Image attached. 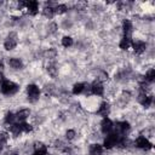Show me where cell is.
Listing matches in <instances>:
<instances>
[{
    "mask_svg": "<svg viewBox=\"0 0 155 155\" xmlns=\"http://www.w3.org/2000/svg\"><path fill=\"white\" fill-rule=\"evenodd\" d=\"M46 71H47V74H48L51 78H56V76L58 75V68H57V65H56L54 63H52V62H50V63L47 64Z\"/></svg>",
    "mask_w": 155,
    "mask_h": 155,
    "instance_id": "21",
    "label": "cell"
},
{
    "mask_svg": "<svg viewBox=\"0 0 155 155\" xmlns=\"http://www.w3.org/2000/svg\"><path fill=\"white\" fill-rule=\"evenodd\" d=\"M96 113H97V115L101 116L102 119H103V117H108V116L110 115V113H111V104H110V102H109V101H103V102H101V103L98 104V108H97Z\"/></svg>",
    "mask_w": 155,
    "mask_h": 155,
    "instance_id": "9",
    "label": "cell"
},
{
    "mask_svg": "<svg viewBox=\"0 0 155 155\" xmlns=\"http://www.w3.org/2000/svg\"><path fill=\"white\" fill-rule=\"evenodd\" d=\"M104 153V148L101 143H92L90 147H88V154L90 155H103Z\"/></svg>",
    "mask_w": 155,
    "mask_h": 155,
    "instance_id": "16",
    "label": "cell"
},
{
    "mask_svg": "<svg viewBox=\"0 0 155 155\" xmlns=\"http://www.w3.org/2000/svg\"><path fill=\"white\" fill-rule=\"evenodd\" d=\"M133 22L130 19V18H124L122 22H121V31H122V35L125 36H131L132 31H133Z\"/></svg>",
    "mask_w": 155,
    "mask_h": 155,
    "instance_id": "11",
    "label": "cell"
},
{
    "mask_svg": "<svg viewBox=\"0 0 155 155\" xmlns=\"http://www.w3.org/2000/svg\"><path fill=\"white\" fill-rule=\"evenodd\" d=\"M131 48H132V51H133L136 54L140 56V54H143V53L147 52V50H148V44H147L144 40H142V39H132Z\"/></svg>",
    "mask_w": 155,
    "mask_h": 155,
    "instance_id": "5",
    "label": "cell"
},
{
    "mask_svg": "<svg viewBox=\"0 0 155 155\" xmlns=\"http://www.w3.org/2000/svg\"><path fill=\"white\" fill-rule=\"evenodd\" d=\"M15 114H16L17 122H24V121H27V120L30 117L31 111H30L29 108H21V109H18Z\"/></svg>",
    "mask_w": 155,
    "mask_h": 155,
    "instance_id": "14",
    "label": "cell"
},
{
    "mask_svg": "<svg viewBox=\"0 0 155 155\" xmlns=\"http://www.w3.org/2000/svg\"><path fill=\"white\" fill-rule=\"evenodd\" d=\"M131 42H132V38L131 36L122 35L121 39L119 40V48L121 51H128L131 48Z\"/></svg>",
    "mask_w": 155,
    "mask_h": 155,
    "instance_id": "15",
    "label": "cell"
},
{
    "mask_svg": "<svg viewBox=\"0 0 155 155\" xmlns=\"http://www.w3.org/2000/svg\"><path fill=\"white\" fill-rule=\"evenodd\" d=\"M19 88L21 87H19V85L17 82H15L12 80H8V79H5L0 84V92H1V94L7 96V97L17 94L18 91H19Z\"/></svg>",
    "mask_w": 155,
    "mask_h": 155,
    "instance_id": "1",
    "label": "cell"
},
{
    "mask_svg": "<svg viewBox=\"0 0 155 155\" xmlns=\"http://www.w3.org/2000/svg\"><path fill=\"white\" fill-rule=\"evenodd\" d=\"M7 65L12 69V70H22L24 68V63L22 61V58H18V57H10L7 59Z\"/></svg>",
    "mask_w": 155,
    "mask_h": 155,
    "instance_id": "12",
    "label": "cell"
},
{
    "mask_svg": "<svg viewBox=\"0 0 155 155\" xmlns=\"http://www.w3.org/2000/svg\"><path fill=\"white\" fill-rule=\"evenodd\" d=\"M144 81H147L148 84H151L153 85V82L155 81V70H154V68H149L147 71H145V74L143 75V78H142Z\"/></svg>",
    "mask_w": 155,
    "mask_h": 155,
    "instance_id": "19",
    "label": "cell"
},
{
    "mask_svg": "<svg viewBox=\"0 0 155 155\" xmlns=\"http://www.w3.org/2000/svg\"><path fill=\"white\" fill-rule=\"evenodd\" d=\"M24 10L30 15V16H36L40 11V4L38 1H27Z\"/></svg>",
    "mask_w": 155,
    "mask_h": 155,
    "instance_id": "13",
    "label": "cell"
},
{
    "mask_svg": "<svg viewBox=\"0 0 155 155\" xmlns=\"http://www.w3.org/2000/svg\"><path fill=\"white\" fill-rule=\"evenodd\" d=\"M16 122H17L16 114H15L13 111H7V113L5 114V116H4V124L8 127V126H11V125H13V124H16Z\"/></svg>",
    "mask_w": 155,
    "mask_h": 155,
    "instance_id": "18",
    "label": "cell"
},
{
    "mask_svg": "<svg viewBox=\"0 0 155 155\" xmlns=\"http://www.w3.org/2000/svg\"><path fill=\"white\" fill-rule=\"evenodd\" d=\"M61 45H62L64 48L71 47V46L74 45V39H73V36H70V35H64V36H62V39H61Z\"/></svg>",
    "mask_w": 155,
    "mask_h": 155,
    "instance_id": "20",
    "label": "cell"
},
{
    "mask_svg": "<svg viewBox=\"0 0 155 155\" xmlns=\"http://www.w3.org/2000/svg\"><path fill=\"white\" fill-rule=\"evenodd\" d=\"M53 10H54V15H63L68 11V6L65 4H56Z\"/></svg>",
    "mask_w": 155,
    "mask_h": 155,
    "instance_id": "22",
    "label": "cell"
},
{
    "mask_svg": "<svg viewBox=\"0 0 155 155\" xmlns=\"http://www.w3.org/2000/svg\"><path fill=\"white\" fill-rule=\"evenodd\" d=\"M4 80H5V75H4V73H2V71H0V84H1Z\"/></svg>",
    "mask_w": 155,
    "mask_h": 155,
    "instance_id": "24",
    "label": "cell"
},
{
    "mask_svg": "<svg viewBox=\"0 0 155 155\" xmlns=\"http://www.w3.org/2000/svg\"><path fill=\"white\" fill-rule=\"evenodd\" d=\"M99 130H101V133L102 134H109L114 131V122L109 117H103L99 122Z\"/></svg>",
    "mask_w": 155,
    "mask_h": 155,
    "instance_id": "10",
    "label": "cell"
},
{
    "mask_svg": "<svg viewBox=\"0 0 155 155\" xmlns=\"http://www.w3.org/2000/svg\"><path fill=\"white\" fill-rule=\"evenodd\" d=\"M18 45V35L16 33H10L8 36L4 40L5 51H13Z\"/></svg>",
    "mask_w": 155,
    "mask_h": 155,
    "instance_id": "7",
    "label": "cell"
},
{
    "mask_svg": "<svg viewBox=\"0 0 155 155\" xmlns=\"http://www.w3.org/2000/svg\"><path fill=\"white\" fill-rule=\"evenodd\" d=\"M76 136H78V133H76V131L74 128H68L65 131V139L69 140V142L70 140H74L76 138Z\"/></svg>",
    "mask_w": 155,
    "mask_h": 155,
    "instance_id": "23",
    "label": "cell"
},
{
    "mask_svg": "<svg viewBox=\"0 0 155 155\" xmlns=\"http://www.w3.org/2000/svg\"><path fill=\"white\" fill-rule=\"evenodd\" d=\"M119 138H120V136L117 133H115L114 131L111 133H109V134H105L104 138H103V143H102L103 148L107 149V150H111V149L116 148Z\"/></svg>",
    "mask_w": 155,
    "mask_h": 155,
    "instance_id": "4",
    "label": "cell"
},
{
    "mask_svg": "<svg viewBox=\"0 0 155 155\" xmlns=\"http://www.w3.org/2000/svg\"><path fill=\"white\" fill-rule=\"evenodd\" d=\"M130 131H131V124L127 120L117 121L116 124H114V132L117 133L119 136H127Z\"/></svg>",
    "mask_w": 155,
    "mask_h": 155,
    "instance_id": "6",
    "label": "cell"
},
{
    "mask_svg": "<svg viewBox=\"0 0 155 155\" xmlns=\"http://www.w3.org/2000/svg\"><path fill=\"white\" fill-rule=\"evenodd\" d=\"M41 90L36 84H28L25 86V97L29 103H36L40 99Z\"/></svg>",
    "mask_w": 155,
    "mask_h": 155,
    "instance_id": "2",
    "label": "cell"
},
{
    "mask_svg": "<svg viewBox=\"0 0 155 155\" xmlns=\"http://www.w3.org/2000/svg\"><path fill=\"white\" fill-rule=\"evenodd\" d=\"M133 143V147L139 149V150H144V151H148V150H151L153 149V143L151 140L145 137V134H139L136 137L134 140H132Z\"/></svg>",
    "mask_w": 155,
    "mask_h": 155,
    "instance_id": "3",
    "label": "cell"
},
{
    "mask_svg": "<svg viewBox=\"0 0 155 155\" xmlns=\"http://www.w3.org/2000/svg\"><path fill=\"white\" fill-rule=\"evenodd\" d=\"M90 88H91V94L97 96V97H102L105 92V87L104 84L97 79H94L91 84H90Z\"/></svg>",
    "mask_w": 155,
    "mask_h": 155,
    "instance_id": "8",
    "label": "cell"
},
{
    "mask_svg": "<svg viewBox=\"0 0 155 155\" xmlns=\"http://www.w3.org/2000/svg\"><path fill=\"white\" fill-rule=\"evenodd\" d=\"M7 155H19L18 153H10V154H7Z\"/></svg>",
    "mask_w": 155,
    "mask_h": 155,
    "instance_id": "25",
    "label": "cell"
},
{
    "mask_svg": "<svg viewBox=\"0 0 155 155\" xmlns=\"http://www.w3.org/2000/svg\"><path fill=\"white\" fill-rule=\"evenodd\" d=\"M85 86H86V82H75L71 86V93L74 96L82 94L84 93V90H85Z\"/></svg>",
    "mask_w": 155,
    "mask_h": 155,
    "instance_id": "17",
    "label": "cell"
}]
</instances>
